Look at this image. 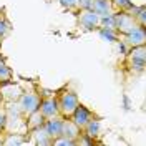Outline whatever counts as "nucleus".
<instances>
[{
	"mask_svg": "<svg viewBox=\"0 0 146 146\" xmlns=\"http://www.w3.org/2000/svg\"><path fill=\"white\" fill-rule=\"evenodd\" d=\"M3 108H5V126H3V133H22V135H28L27 118L20 111L17 101L3 103Z\"/></svg>",
	"mask_w": 146,
	"mask_h": 146,
	"instance_id": "1",
	"label": "nucleus"
},
{
	"mask_svg": "<svg viewBox=\"0 0 146 146\" xmlns=\"http://www.w3.org/2000/svg\"><path fill=\"white\" fill-rule=\"evenodd\" d=\"M146 66V45L131 46L125 58V70L131 75H141Z\"/></svg>",
	"mask_w": 146,
	"mask_h": 146,
	"instance_id": "2",
	"label": "nucleus"
},
{
	"mask_svg": "<svg viewBox=\"0 0 146 146\" xmlns=\"http://www.w3.org/2000/svg\"><path fill=\"white\" fill-rule=\"evenodd\" d=\"M55 98H56V106H58V113L60 116L63 118H70L72 113L75 111V108L78 106V95L75 91L70 90H60L55 93Z\"/></svg>",
	"mask_w": 146,
	"mask_h": 146,
	"instance_id": "3",
	"label": "nucleus"
},
{
	"mask_svg": "<svg viewBox=\"0 0 146 146\" xmlns=\"http://www.w3.org/2000/svg\"><path fill=\"white\" fill-rule=\"evenodd\" d=\"M40 100H42V96H40V93L38 91H28V90H23L22 91V95L18 96L17 100V105L20 111L25 115V118H27L30 113H33L35 110H38L40 106Z\"/></svg>",
	"mask_w": 146,
	"mask_h": 146,
	"instance_id": "4",
	"label": "nucleus"
},
{
	"mask_svg": "<svg viewBox=\"0 0 146 146\" xmlns=\"http://www.w3.org/2000/svg\"><path fill=\"white\" fill-rule=\"evenodd\" d=\"M75 15H76L78 27L82 28V30H85V32H93V30H98V28H100L101 18L98 17L91 9L76 10Z\"/></svg>",
	"mask_w": 146,
	"mask_h": 146,
	"instance_id": "5",
	"label": "nucleus"
},
{
	"mask_svg": "<svg viewBox=\"0 0 146 146\" xmlns=\"http://www.w3.org/2000/svg\"><path fill=\"white\" fill-rule=\"evenodd\" d=\"M113 25H115V32L118 35L129 33L131 30L139 27L136 23V20H135V17L129 12H115V15H113Z\"/></svg>",
	"mask_w": 146,
	"mask_h": 146,
	"instance_id": "6",
	"label": "nucleus"
},
{
	"mask_svg": "<svg viewBox=\"0 0 146 146\" xmlns=\"http://www.w3.org/2000/svg\"><path fill=\"white\" fill-rule=\"evenodd\" d=\"M42 100H40V113L43 115V118H53V116H58V106H56V98H55V93L52 95H40Z\"/></svg>",
	"mask_w": 146,
	"mask_h": 146,
	"instance_id": "7",
	"label": "nucleus"
},
{
	"mask_svg": "<svg viewBox=\"0 0 146 146\" xmlns=\"http://www.w3.org/2000/svg\"><path fill=\"white\" fill-rule=\"evenodd\" d=\"M22 86L15 83L13 80L0 83V95H2V100L3 103H9V101H17L18 96L22 95Z\"/></svg>",
	"mask_w": 146,
	"mask_h": 146,
	"instance_id": "8",
	"label": "nucleus"
},
{
	"mask_svg": "<svg viewBox=\"0 0 146 146\" xmlns=\"http://www.w3.org/2000/svg\"><path fill=\"white\" fill-rule=\"evenodd\" d=\"M118 38L123 40L129 48H131V46H138V45H146V28L136 27L135 30H131L129 33L118 35Z\"/></svg>",
	"mask_w": 146,
	"mask_h": 146,
	"instance_id": "9",
	"label": "nucleus"
},
{
	"mask_svg": "<svg viewBox=\"0 0 146 146\" xmlns=\"http://www.w3.org/2000/svg\"><path fill=\"white\" fill-rule=\"evenodd\" d=\"M93 116H95V113H93L91 110H88L85 105H82V103H78V106H76V108H75V111L72 113L70 119H72L73 123L80 128V129H83V128H85V125H86V123H88Z\"/></svg>",
	"mask_w": 146,
	"mask_h": 146,
	"instance_id": "10",
	"label": "nucleus"
},
{
	"mask_svg": "<svg viewBox=\"0 0 146 146\" xmlns=\"http://www.w3.org/2000/svg\"><path fill=\"white\" fill-rule=\"evenodd\" d=\"M91 10H93L100 18H108V17H113V15H115L111 0H93Z\"/></svg>",
	"mask_w": 146,
	"mask_h": 146,
	"instance_id": "11",
	"label": "nucleus"
},
{
	"mask_svg": "<svg viewBox=\"0 0 146 146\" xmlns=\"http://www.w3.org/2000/svg\"><path fill=\"white\" fill-rule=\"evenodd\" d=\"M28 136H32V143L36 146H52V136L46 133L45 126H40V128H35L28 133Z\"/></svg>",
	"mask_w": 146,
	"mask_h": 146,
	"instance_id": "12",
	"label": "nucleus"
},
{
	"mask_svg": "<svg viewBox=\"0 0 146 146\" xmlns=\"http://www.w3.org/2000/svg\"><path fill=\"white\" fill-rule=\"evenodd\" d=\"M62 123H63V116H60V115L58 116H53V118L45 119L43 126H45L46 133L52 136V139L62 136Z\"/></svg>",
	"mask_w": 146,
	"mask_h": 146,
	"instance_id": "13",
	"label": "nucleus"
},
{
	"mask_svg": "<svg viewBox=\"0 0 146 146\" xmlns=\"http://www.w3.org/2000/svg\"><path fill=\"white\" fill-rule=\"evenodd\" d=\"M82 135V129L76 126L70 118H63V123H62V136L65 138H70L73 141H76ZM76 145V143H75Z\"/></svg>",
	"mask_w": 146,
	"mask_h": 146,
	"instance_id": "14",
	"label": "nucleus"
},
{
	"mask_svg": "<svg viewBox=\"0 0 146 146\" xmlns=\"http://www.w3.org/2000/svg\"><path fill=\"white\" fill-rule=\"evenodd\" d=\"M100 129H101L100 119L93 116V118L85 125V128L82 129V133L85 135V138H88V139H95L96 136H100Z\"/></svg>",
	"mask_w": 146,
	"mask_h": 146,
	"instance_id": "15",
	"label": "nucleus"
},
{
	"mask_svg": "<svg viewBox=\"0 0 146 146\" xmlns=\"http://www.w3.org/2000/svg\"><path fill=\"white\" fill-rule=\"evenodd\" d=\"M28 135L22 133H3V145L5 146H18V145H27Z\"/></svg>",
	"mask_w": 146,
	"mask_h": 146,
	"instance_id": "16",
	"label": "nucleus"
},
{
	"mask_svg": "<svg viewBox=\"0 0 146 146\" xmlns=\"http://www.w3.org/2000/svg\"><path fill=\"white\" fill-rule=\"evenodd\" d=\"M43 123H45V118H43V115L40 113V110H35L33 113H30V115L27 116V128H28V133H30L32 129H35V128L43 126Z\"/></svg>",
	"mask_w": 146,
	"mask_h": 146,
	"instance_id": "17",
	"label": "nucleus"
},
{
	"mask_svg": "<svg viewBox=\"0 0 146 146\" xmlns=\"http://www.w3.org/2000/svg\"><path fill=\"white\" fill-rule=\"evenodd\" d=\"M10 32H12V23L9 22L7 15L2 12V13H0V42L5 40V38L10 35Z\"/></svg>",
	"mask_w": 146,
	"mask_h": 146,
	"instance_id": "18",
	"label": "nucleus"
},
{
	"mask_svg": "<svg viewBox=\"0 0 146 146\" xmlns=\"http://www.w3.org/2000/svg\"><path fill=\"white\" fill-rule=\"evenodd\" d=\"M111 5L115 12H129L135 7V3L131 0H111Z\"/></svg>",
	"mask_w": 146,
	"mask_h": 146,
	"instance_id": "19",
	"label": "nucleus"
},
{
	"mask_svg": "<svg viewBox=\"0 0 146 146\" xmlns=\"http://www.w3.org/2000/svg\"><path fill=\"white\" fill-rule=\"evenodd\" d=\"M9 80H13V73H12L10 66L3 62V58L0 55V83L9 82Z\"/></svg>",
	"mask_w": 146,
	"mask_h": 146,
	"instance_id": "20",
	"label": "nucleus"
},
{
	"mask_svg": "<svg viewBox=\"0 0 146 146\" xmlns=\"http://www.w3.org/2000/svg\"><path fill=\"white\" fill-rule=\"evenodd\" d=\"M135 20H136V23L139 25V27L146 28V10L145 7H138V10L135 12Z\"/></svg>",
	"mask_w": 146,
	"mask_h": 146,
	"instance_id": "21",
	"label": "nucleus"
},
{
	"mask_svg": "<svg viewBox=\"0 0 146 146\" xmlns=\"http://www.w3.org/2000/svg\"><path fill=\"white\" fill-rule=\"evenodd\" d=\"M52 146H75V141L70 139V138H65V136H58L52 141Z\"/></svg>",
	"mask_w": 146,
	"mask_h": 146,
	"instance_id": "22",
	"label": "nucleus"
},
{
	"mask_svg": "<svg viewBox=\"0 0 146 146\" xmlns=\"http://www.w3.org/2000/svg\"><path fill=\"white\" fill-rule=\"evenodd\" d=\"M58 2H60V5H62L65 10H68V12H73V13H75V12L78 10L76 9L78 0H58Z\"/></svg>",
	"mask_w": 146,
	"mask_h": 146,
	"instance_id": "23",
	"label": "nucleus"
},
{
	"mask_svg": "<svg viewBox=\"0 0 146 146\" xmlns=\"http://www.w3.org/2000/svg\"><path fill=\"white\" fill-rule=\"evenodd\" d=\"M91 3H93V0H78V3H76V9H78V10L91 9Z\"/></svg>",
	"mask_w": 146,
	"mask_h": 146,
	"instance_id": "24",
	"label": "nucleus"
},
{
	"mask_svg": "<svg viewBox=\"0 0 146 146\" xmlns=\"http://www.w3.org/2000/svg\"><path fill=\"white\" fill-rule=\"evenodd\" d=\"M3 126H5V108H0V133H3Z\"/></svg>",
	"mask_w": 146,
	"mask_h": 146,
	"instance_id": "25",
	"label": "nucleus"
},
{
	"mask_svg": "<svg viewBox=\"0 0 146 146\" xmlns=\"http://www.w3.org/2000/svg\"><path fill=\"white\" fill-rule=\"evenodd\" d=\"M3 145V133H0V146Z\"/></svg>",
	"mask_w": 146,
	"mask_h": 146,
	"instance_id": "26",
	"label": "nucleus"
},
{
	"mask_svg": "<svg viewBox=\"0 0 146 146\" xmlns=\"http://www.w3.org/2000/svg\"><path fill=\"white\" fill-rule=\"evenodd\" d=\"M3 106V100H2V95H0V108Z\"/></svg>",
	"mask_w": 146,
	"mask_h": 146,
	"instance_id": "27",
	"label": "nucleus"
},
{
	"mask_svg": "<svg viewBox=\"0 0 146 146\" xmlns=\"http://www.w3.org/2000/svg\"><path fill=\"white\" fill-rule=\"evenodd\" d=\"M0 43H2V42H0Z\"/></svg>",
	"mask_w": 146,
	"mask_h": 146,
	"instance_id": "28",
	"label": "nucleus"
}]
</instances>
